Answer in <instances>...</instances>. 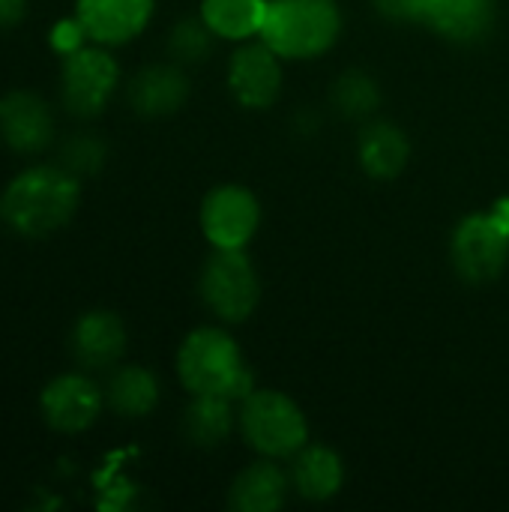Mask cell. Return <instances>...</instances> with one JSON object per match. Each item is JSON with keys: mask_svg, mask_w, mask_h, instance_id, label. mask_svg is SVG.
<instances>
[{"mask_svg": "<svg viewBox=\"0 0 509 512\" xmlns=\"http://www.w3.org/2000/svg\"><path fill=\"white\" fill-rule=\"evenodd\" d=\"M54 135V117L42 96L15 90L0 99V138L15 153H39Z\"/></svg>", "mask_w": 509, "mask_h": 512, "instance_id": "7c38bea8", "label": "cell"}, {"mask_svg": "<svg viewBox=\"0 0 509 512\" xmlns=\"http://www.w3.org/2000/svg\"><path fill=\"white\" fill-rule=\"evenodd\" d=\"M111 408L123 417H144L159 402V381L144 366H123L108 384Z\"/></svg>", "mask_w": 509, "mask_h": 512, "instance_id": "44dd1931", "label": "cell"}, {"mask_svg": "<svg viewBox=\"0 0 509 512\" xmlns=\"http://www.w3.org/2000/svg\"><path fill=\"white\" fill-rule=\"evenodd\" d=\"M81 198L78 177L57 165L21 171L0 195V219L21 237H45L63 228Z\"/></svg>", "mask_w": 509, "mask_h": 512, "instance_id": "6da1fadb", "label": "cell"}, {"mask_svg": "<svg viewBox=\"0 0 509 512\" xmlns=\"http://www.w3.org/2000/svg\"><path fill=\"white\" fill-rule=\"evenodd\" d=\"M102 411L99 387L84 375H60L42 393V414L57 432H84Z\"/></svg>", "mask_w": 509, "mask_h": 512, "instance_id": "8fae6325", "label": "cell"}, {"mask_svg": "<svg viewBox=\"0 0 509 512\" xmlns=\"http://www.w3.org/2000/svg\"><path fill=\"white\" fill-rule=\"evenodd\" d=\"M291 489V474L273 462H255L237 474L231 486V507L237 512H276Z\"/></svg>", "mask_w": 509, "mask_h": 512, "instance_id": "9a60e30c", "label": "cell"}, {"mask_svg": "<svg viewBox=\"0 0 509 512\" xmlns=\"http://www.w3.org/2000/svg\"><path fill=\"white\" fill-rule=\"evenodd\" d=\"M432 27L462 45L480 42L495 27V0H447Z\"/></svg>", "mask_w": 509, "mask_h": 512, "instance_id": "ffe728a7", "label": "cell"}, {"mask_svg": "<svg viewBox=\"0 0 509 512\" xmlns=\"http://www.w3.org/2000/svg\"><path fill=\"white\" fill-rule=\"evenodd\" d=\"M213 36L216 33L204 24V18H198V21H180L174 27V33H171V39H168V48H171V54L177 60L198 63V60H204L210 54Z\"/></svg>", "mask_w": 509, "mask_h": 512, "instance_id": "603a6c76", "label": "cell"}, {"mask_svg": "<svg viewBox=\"0 0 509 512\" xmlns=\"http://www.w3.org/2000/svg\"><path fill=\"white\" fill-rule=\"evenodd\" d=\"M117 78H120V69L114 57L102 48H78L66 54L63 72H60L63 105L78 117H93L108 105L117 87Z\"/></svg>", "mask_w": 509, "mask_h": 512, "instance_id": "52a82bcc", "label": "cell"}, {"mask_svg": "<svg viewBox=\"0 0 509 512\" xmlns=\"http://www.w3.org/2000/svg\"><path fill=\"white\" fill-rule=\"evenodd\" d=\"M411 156L405 132L393 123H375L360 135V165L375 180H393Z\"/></svg>", "mask_w": 509, "mask_h": 512, "instance_id": "e0dca14e", "label": "cell"}, {"mask_svg": "<svg viewBox=\"0 0 509 512\" xmlns=\"http://www.w3.org/2000/svg\"><path fill=\"white\" fill-rule=\"evenodd\" d=\"M228 87L243 108H270L282 90L279 54L267 42L237 48L228 63Z\"/></svg>", "mask_w": 509, "mask_h": 512, "instance_id": "9c48e42d", "label": "cell"}, {"mask_svg": "<svg viewBox=\"0 0 509 512\" xmlns=\"http://www.w3.org/2000/svg\"><path fill=\"white\" fill-rule=\"evenodd\" d=\"M84 39H90V36H87V30L81 27L78 18L60 21V24L54 27V33H51V45H54L63 57L72 54V51H78V48H84Z\"/></svg>", "mask_w": 509, "mask_h": 512, "instance_id": "484cf974", "label": "cell"}, {"mask_svg": "<svg viewBox=\"0 0 509 512\" xmlns=\"http://www.w3.org/2000/svg\"><path fill=\"white\" fill-rule=\"evenodd\" d=\"M453 267L468 282H492L509 261V198L489 213L465 216L453 231Z\"/></svg>", "mask_w": 509, "mask_h": 512, "instance_id": "5b68a950", "label": "cell"}, {"mask_svg": "<svg viewBox=\"0 0 509 512\" xmlns=\"http://www.w3.org/2000/svg\"><path fill=\"white\" fill-rule=\"evenodd\" d=\"M189 96V81L177 66H147L129 84V102L138 114L162 117L177 111Z\"/></svg>", "mask_w": 509, "mask_h": 512, "instance_id": "5bb4252c", "label": "cell"}, {"mask_svg": "<svg viewBox=\"0 0 509 512\" xmlns=\"http://www.w3.org/2000/svg\"><path fill=\"white\" fill-rule=\"evenodd\" d=\"M267 0H201V18L219 39H252L261 33Z\"/></svg>", "mask_w": 509, "mask_h": 512, "instance_id": "ac0fdd59", "label": "cell"}, {"mask_svg": "<svg viewBox=\"0 0 509 512\" xmlns=\"http://www.w3.org/2000/svg\"><path fill=\"white\" fill-rule=\"evenodd\" d=\"M153 6L156 0H75V18L93 42L123 45L147 27Z\"/></svg>", "mask_w": 509, "mask_h": 512, "instance_id": "30bf717a", "label": "cell"}, {"mask_svg": "<svg viewBox=\"0 0 509 512\" xmlns=\"http://www.w3.org/2000/svg\"><path fill=\"white\" fill-rule=\"evenodd\" d=\"M177 375L192 396L216 393L240 405L255 393V375L246 369L237 342L219 327H201L183 339Z\"/></svg>", "mask_w": 509, "mask_h": 512, "instance_id": "7a4b0ae2", "label": "cell"}, {"mask_svg": "<svg viewBox=\"0 0 509 512\" xmlns=\"http://www.w3.org/2000/svg\"><path fill=\"white\" fill-rule=\"evenodd\" d=\"M24 12H27V0H0V30L18 24Z\"/></svg>", "mask_w": 509, "mask_h": 512, "instance_id": "4316f807", "label": "cell"}, {"mask_svg": "<svg viewBox=\"0 0 509 512\" xmlns=\"http://www.w3.org/2000/svg\"><path fill=\"white\" fill-rule=\"evenodd\" d=\"M447 0H375V9L399 21H435Z\"/></svg>", "mask_w": 509, "mask_h": 512, "instance_id": "d4e9b609", "label": "cell"}, {"mask_svg": "<svg viewBox=\"0 0 509 512\" xmlns=\"http://www.w3.org/2000/svg\"><path fill=\"white\" fill-rule=\"evenodd\" d=\"M234 405L228 396H192V405L186 408V417H183V429H186V438L198 447H216L222 444L231 429H234Z\"/></svg>", "mask_w": 509, "mask_h": 512, "instance_id": "d6986e66", "label": "cell"}, {"mask_svg": "<svg viewBox=\"0 0 509 512\" xmlns=\"http://www.w3.org/2000/svg\"><path fill=\"white\" fill-rule=\"evenodd\" d=\"M345 468L342 459L330 447H303L294 453L291 465V486L306 498V501H327L342 489Z\"/></svg>", "mask_w": 509, "mask_h": 512, "instance_id": "2e32d148", "label": "cell"}, {"mask_svg": "<svg viewBox=\"0 0 509 512\" xmlns=\"http://www.w3.org/2000/svg\"><path fill=\"white\" fill-rule=\"evenodd\" d=\"M126 348V330L114 312H87L72 330V351L84 369H111Z\"/></svg>", "mask_w": 509, "mask_h": 512, "instance_id": "4fadbf2b", "label": "cell"}, {"mask_svg": "<svg viewBox=\"0 0 509 512\" xmlns=\"http://www.w3.org/2000/svg\"><path fill=\"white\" fill-rule=\"evenodd\" d=\"M201 300L228 324L246 321L261 300V279L243 249H216L201 270Z\"/></svg>", "mask_w": 509, "mask_h": 512, "instance_id": "8992f818", "label": "cell"}, {"mask_svg": "<svg viewBox=\"0 0 509 512\" xmlns=\"http://www.w3.org/2000/svg\"><path fill=\"white\" fill-rule=\"evenodd\" d=\"M261 222L255 195L243 186H219L201 204V231L216 249H243Z\"/></svg>", "mask_w": 509, "mask_h": 512, "instance_id": "ba28073f", "label": "cell"}, {"mask_svg": "<svg viewBox=\"0 0 509 512\" xmlns=\"http://www.w3.org/2000/svg\"><path fill=\"white\" fill-rule=\"evenodd\" d=\"M240 432L267 459H288L309 441V423L294 399L279 390H255L240 402Z\"/></svg>", "mask_w": 509, "mask_h": 512, "instance_id": "277c9868", "label": "cell"}, {"mask_svg": "<svg viewBox=\"0 0 509 512\" xmlns=\"http://www.w3.org/2000/svg\"><path fill=\"white\" fill-rule=\"evenodd\" d=\"M342 30L336 0H267L261 42L285 60H309L330 51Z\"/></svg>", "mask_w": 509, "mask_h": 512, "instance_id": "3957f363", "label": "cell"}, {"mask_svg": "<svg viewBox=\"0 0 509 512\" xmlns=\"http://www.w3.org/2000/svg\"><path fill=\"white\" fill-rule=\"evenodd\" d=\"M333 99H336V105L348 117H366V114H372L378 108L381 90H378V84L369 75H363V72H345L342 78H336Z\"/></svg>", "mask_w": 509, "mask_h": 512, "instance_id": "7402d4cb", "label": "cell"}, {"mask_svg": "<svg viewBox=\"0 0 509 512\" xmlns=\"http://www.w3.org/2000/svg\"><path fill=\"white\" fill-rule=\"evenodd\" d=\"M60 162L66 171H72L75 177L81 174H96L105 162V147L102 141L90 138V135H81V138H72L63 153H60Z\"/></svg>", "mask_w": 509, "mask_h": 512, "instance_id": "cb8c5ba5", "label": "cell"}]
</instances>
